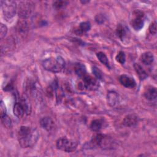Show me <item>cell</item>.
Returning a JSON list of instances; mask_svg holds the SVG:
<instances>
[{
	"label": "cell",
	"instance_id": "cell-1",
	"mask_svg": "<svg viewBox=\"0 0 157 157\" xmlns=\"http://www.w3.org/2000/svg\"><path fill=\"white\" fill-rule=\"evenodd\" d=\"M37 130L33 127L21 126L17 132V139L22 148L33 147L39 139Z\"/></svg>",
	"mask_w": 157,
	"mask_h": 157
},
{
	"label": "cell",
	"instance_id": "cell-2",
	"mask_svg": "<svg viewBox=\"0 0 157 157\" xmlns=\"http://www.w3.org/2000/svg\"><path fill=\"white\" fill-rule=\"evenodd\" d=\"M42 64L45 70L53 73L61 72L65 66V62L63 58L60 56L56 58L50 57L47 58L42 61Z\"/></svg>",
	"mask_w": 157,
	"mask_h": 157
},
{
	"label": "cell",
	"instance_id": "cell-3",
	"mask_svg": "<svg viewBox=\"0 0 157 157\" xmlns=\"http://www.w3.org/2000/svg\"><path fill=\"white\" fill-rule=\"evenodd\" d=\"M1 6L4 17L6 20H11L15 15L17 5L14 1H1Z\"/></svg>",
	"mask_w": 157,
	"mask_h": 157
},
{
	"label": "cell",
	"instance_id": "cell-4",
	"mask_svg": "<svg viewBox=\"0 0 157 157\" xmlns=\"http://www.w3.org/2000/svg\"><path fill=\"white\" fill-rule=\"evenodd\" d=\"M31 108L29 102L26 98H23L20 102H15L13 105V114L18 118H22L25 114L29 115Z\"/></svg>",
	"mask_w": 157,
	"mask_h": 157
},
{
	"label": "cell",
	"instance_id": "cell-5",
	"mask_svg": "<svg viewBox=\"0 0 157 157\" xmlns=\"http://www.w3.org/2000/svg\"><path fill=\"white\" fill-rule=\"evenodd\" d=\"M18 15L21 20H26L32 14L34 4L30 1H20L18 6Z\"/></svg>",
	"mask_w": 157,
	"mask_h": 157
},
{
	"label": "cell",
	"instance_id": "cell-6",
	"mask_svg": "<svg viewBox=\"0 0 157 157\" xmlns=\"http://www.w3.org/2000/svg\"><path fill=\"white\" fill-rule=\"evenodd\" d=\"M56 146L58 149L67 153L74 151L77 147V142L74 140L66 137H61L57 140Z\"/></svg>",
	"mask_w": 157,
	"mask_h": 157
},
{
	"label": "cell",
	"instance_id": "cell-7",
	"mask_svg": "<svg viewBox=\"0 0 157 157\" xmlns=\"http://www.w3.org/2000/svg\"><path fill=\"white\" fill-rule=\"evenodd\" d=\"M82 78V81L79 83V86L81 88L88 90H95L98 88L99 84L96 78L86 74Z\"/></svg>",
	"mask_w": 157,
	"mask_h": 157
},
{
	"label": "cell",
	"instance_id": "cell-8",
	"mask_svg": "<svg viewBox=\"0 0 157 157\" xmlns=\"http://www.w3.org/2000/svg\"><path fill=\"white\" fill-rule=\"evenodd\" d=\"M133 18L131 20L130 24L136 31L140 30L144 25L145 15L143 12L139 10H136L132 13Z\"/></svg>",
	"mask_w": 157,
	"mask_h": 157
},
{
	"label": "cell",
	"instance_id": "cell-9",
	"mask_svg": "<svg viewBox=\"0 0 157 157\" xmlns=\"http://www.w3.org/2000/svg\"><path fill=\"white\" fill-rule=\"evenodd\" d=\"M40 124L42 128L50 132L55 128V123L50 117H44L40 120Z\"/></svg>",
	"mask_w": 157,
	"mask_h": 157
},
{
	"label": "cell",
	"instance_id": "cell-10",
	"mask_svg": "<svg viewBox=\"0 0 157 157\" xmlns=\"http://www.w3.org/2000/svg\"><path fill=\"white\" fill-rule=\"evenodd\" d=\"M139 122V118L134 114L126 115L123 120V124L127 127L135 126Z\"/></svg>",
	"mask_w": 157,
	"mask_h": 157
},
{
	"label": "cell",
	"instance_id": "cell-11",
	"mask_svg": "<svg viewBox=\"0 0 157 157\" xmlns=\"http://www.w3.org/2000/svg\"><path fill=\"white\" fill-rule=\"evenodd\" d=\"M119 80L120 83L126 88H133L136 86V85L135 80L132 78L126 75H121L120 77Z\"/></svg>",
	"mask_w": 157,
	"mask_h": 157
},
{
	"label": "cell",
	"instance_id": "cell-12",
	"mask_svg": "<svg viewBox=\"0 0 157 157\" xmlns=\"http://www.w3.org/2000/svg\"><path fill=\"white\" fill-rule=\"evenodd\" d=\"M107 99L108 104L111 107L116 106L120 101L119 95L114 91H110L107 93Z\"/></svg>",
	"mask_w": 157,
	"mask_h": 157
},
{
	"label": "cell",
	"instance_id": "cell-13",
	"mask_svg": "<svg viewBox=\"0 0 157 157\" xmlns=\"http://www.w3.org/2000/svg\"><path fill=\"white\" fill-rule=\"evenodd\" d=\"M144 97L150 101L155 100L157 96L156 88L153 86H148L144 93Z\"/></svg>",
	"mask_w": 157,
	"mask_h": 157
},
{
	"label": "cell",
	"instance_id": "cell-14",
	"mask_svg": "<svg viewBox=\"0 0 157 157\" xmlns=\"http://www.w3.org/2000/svg\"><path fill=\"white\" fill-rule=\"evenodd\" d=\"M29 29V25L25 20L19 21L17 25V32L20 36H25Z\"/></svg>",
	"mask_w": 157,
	"mask_h": 157
},
{
	"label": "cell",
	"instance_id": "cell-15",
	"mask_svg": "<svg viewBox=\"0 0 157 157\" xmlns=\"http://www.w3.org/2000/svg\"><path fill=\"white\" fill-rule=\"evenodd\" d=\"M91 28V25L88 21L82 22L79 26L74 29V33L77 35H82L83 33L88 32Z\"/></svg>",
	"mask_w": 157,
	"mask_h": 157
},
{
	"label": "cell",
	"instance_id": "cell-16",
	"mask_svg": "<svg viewBox=\"0 0 157 157\" xmlns=\"http://www.w3.org/2000/svg\"><path fill=\"white\" fill-rule=\"evenodd\" d=\"M141 61L146 65L151 64L154 60V56L152 53L150 52H146L142 54L140 56Z\"/></svg>",
	"mask_w": 157,
	"mask_h": 157
},
{
	"label": "cell",
	"instance_id": "cell-17",
	"mask_svg": "<svg viewBox=\"0 0 157 157\" xmlns=\"http://www.w3.org/2000/svg\"><path fill=\"white\" fill-rule=\"evenodd\" d=\"M134 68L137 73V74L138 75L139 78L141 80H145L148 75L147 73L146 72V71L144 69V68L138 63H134Z\"/></svg>",
	"mask_w": 157,
	"mask_h": 157
},
{
	"label": "cell",
	"instance_id": "cell-18",
	"mask_svg": "<svg viewBox=\"0 0 157 157\" xmlns=\"http://www.w3.org/2000/svg\"><path fill=\"white\" fill-rule=\"evenodd\" d=\"M74 71L75 74L79 77H83L86 74V67L84 64L82 63H77L74 66Z\"/></svg>",
	"mask_w": 157,
	"mask_h": 157
},
{
	"label": "cell",
	"instance_id": "cell-19",
	"mask_svg": "<svg viewBox=\"0 0 157 157\" xmlns=\"http://www.w3.org/2000/svg\"><path fill=\"white\" fill-rule=\"evenodd\" d=\"M102 127V121L100 119H95L93 120L90 124V128L92 131L98 132Z\"/></svg>",
	"mask_w": 157,
	"mask_h": 157
},
{
	"label": "cell",
	"instance_id": "cell-20",
	"mask_svg": "<svg viewBox=\"0 0 157 157\" xmlns=\"http://www.w3.org/2000/svg\"><path fill=\"white\" fill-rule=\"evenodd\" d=\"M96 56L98 58V59L99 60V61L102 63L104 65H105L106 67L110 68V64H109V61L108 59V58L107 57V56L105 55V53H104L103 52H98L96 54Z\"/></svg>",
	"mask_w": 157,
	"mask_h": 157
},
{
	"label": "cell",
	"instance_id": "cell-21",
	"mask_svg": "<svg viewBox=\"0 0 157 157\" xmlns=\"http://www.w3.org/2000/svg\"><path fill=\"white\" fill-rule=\"evenodd\" d=\"M1 120L2 124L4 125V127L9 128L12 125V121L9 117L6 114V113H1Z\"/></svg>",
	"mask_w": 157,
	"mask_h": 157
},
{
	"label": "cell",
	"instance_id": "cell-22",
	"mask_svg": "<svg viewBox=\"0 0 157 157\" xmlns=\"http://www.w3.org/2000/svg\"><path fill=\"white\" fill-rule=\"evenodd\" d=\"M116 33H117V34L118 37L121 40H123L124 39V38L125 37V36H126V29L124 28V26L121 24H119L117 26V29H116Z\"/></svg>",
	"mask_w": 157,
	"mask_h": 157
},
{
	"label": "cell",
	"instance_id": "cell-23",
	"mask_svg": "<svg viewBox=\"0 0 157 157\" xmlns=\"http://www.w3.org/2000/svg\"><path fill=\"white\" fill-rule=\"evenodd\" d=\"M115 59L117 62L121 64H123L126 61V55L123 52L120 51L117 55Z\"/></svg>",
	"mask_w": 157,
	"mask_h": 157
},
{
	"label": "cell",
	"instance_id": "cell-24",
	"mask_svg": "<svg viewBox=\"0 0 157 157\" xmlns=\"http://www.w3.org/2000/svg\"><path fill=\"white\" fill-rule=\"evenodd\" d=\"M7 33V28L3 23H1L0 25V38L2 40L5 36H6Z\"/></svg>",
	"mask_w": 157,
	"mask_h": 157
},
{
	"label": "cell",
	"instance_id": "cell-25",
	"mask_svg": "<svg viewBox=\"0 0 157 157\" xmlns=\"http://www.w3.org/2000/svg\"><path fill=\"white\" fill-rule=\"evenodd\" d=\"M68 2L65 1H56L53 2V6L56 9H61L67 5Z\"/></svg>",
	"mask_w": 157,
	"mask_h": 157
},
{
	"label": "cell",
	"instance_id": "cell-26",
	"mask_svg": "<svg viewBox=\"0 0 157 157\" xmlns=\"http://www.w3.org/2000/svg\"><path fill=\"white\" fill-rule=\"evenodd\" d=\"M92 71H93V73L94 74V76L96 77L97 79H99V80L102 79V77H103L102 72L99 68L96 67H93L92 69Z\"/></svg>",
	"mask_w": 157,
	"mask_h": 157
},
{
	"label": "cell",
	"instance_id": "cell-27",
	"mask_svg": "<svg viewBox=\"0 0 157 157\" xmlns=\"http://www.w3.org/2000/svg\"><path fill=\"white\" fill-rule=\"evenodd\" d=\"M105 20V18L103 14L99 13L97 14L95 17V21L98 23V24H102L104 22Z\"/></svg>",
	"mask_w": 157,
	"mask_h": 157
},
{
	"label": "cell",
	"instance_id": "cell-28",
	"mask_svg": "<svg viewBox=\"0 0 157 157\" xmlns=\"http://www.w3.org/2000/svg\"><path fill=\"white\" fill-rule=\"evenodd\" d=\"M149 31L152 34H156L157 31V27H156V22L153 21L152 22L150 26H149Z\"/></svg>",
	"mask_w": 157,
	"mask_h": 157
}]
</instances>
